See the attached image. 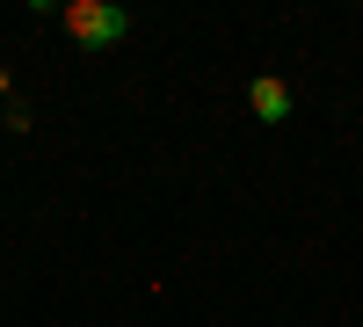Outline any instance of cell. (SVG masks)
Here are the masks:
<instances>
[{
    "mask_svg": "<svg viewBox=\"0 0 363 327\" xmlns=\"http://www.w3.org/2000/svg\"><path fill=\"white\" fill-rule=\"evenodd\" d=\"M58 22H66V37L87 44V51H109V44L131 37V15L109 8V0H66V8H58Z\"/></svg>",
    "mask_w": 363,
    "mask_h": 327,
    "instance_id": "6da1fadb",
    "label": "cell"
},
{
    "mask_svg": "<svg viewBox=\"0 0 363 327\" xmlns=\"http://www.w3.org/2000/svg\"><path fill=\"white\" fill-rule=\"evenodd\" d=\"M247 109L262 116V124H284V116H291V87H284L277 73H262V80H247Z\"/></svg>",
    "mask_w": 363,
    "mask_h": 327,
    "instance_id": "7a4b0ae2",
    "label": "cell"
}]
</instances>
